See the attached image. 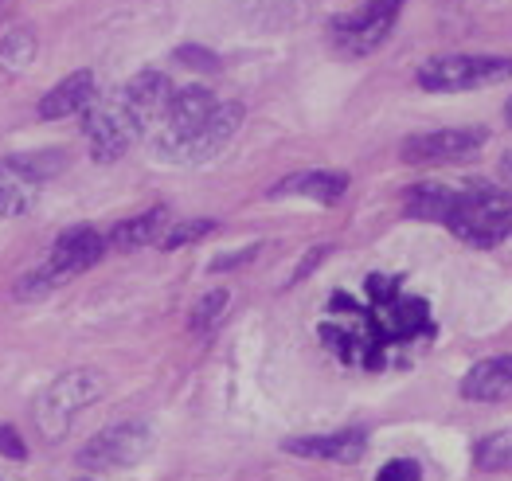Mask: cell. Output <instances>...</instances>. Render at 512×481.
Instances as JSON below:
<instances>
[{
    "label": "cell",
    "instance_id": "1",
    "mask_svg": "<svg viewBox=\"0 0 512 481\" xmlns=\"http://www.w3.org/2000/svg\"><path fill=\"white\" fill-rule=\"evenodd\" d=\"M446 227L473 247H497L512 235V192L493 184L458 188V200L450 208Z\"/></svg>",
    "mask_w": 512,
    "mask_h": 481
},
{
    "label": "cell",
    "instance_id": "2",
    "mask_svg": "<svg viewBox=\"0 0 512 481\" xmlns=\"http://www.w3.org/2000/svg\"><path fill=\"white\" fill-rule=\"evenodd\" d=\"M102 372L98 368H71V372H59L40 395H36V407H32V419L40 427V435L47 442H59L67 435L79 415L94 399H102Z\"/></svg>",
    "mask_w": 512,
    "mask_h": 481
},
{
    "label": "cell",
    "instance_id": "3",
    "mask_svg": "<svg viewBox=\"0 0 512 481\" xmlns=\"http://www.w3.org/2000/svg\"><path fill=\"white\" fill-rule=\"evenodd\" d=\"M512 79V55H434L415 71V83L430 94H462Z\"/></svg>",
    "mask_w": 512,
    "mask_h": 481
},
{
    "label": "cell",
    "instance_id": "4",
    "mask_svg": "<svg viewBox=\"0 0 512 481\" xmlns=\"http://www.w3.org/2000/svg\"><path fill=\"white\" fill-rule=\"evenodd\" d=\"M141 122L129 114L122 94L114 98H94L83 110V137L94 153V161H118L129 145L141 137Z\"/></svg>",
    "mask_w": 512,
    "mask_h": 481
},
{
    "label": "cell",
    "instance_id": "5",
    "mask_svg": "<svg viewBox=\"0 0 512 481\" xmlns=\"http://www.w3.org/2000/svg\"><path fill=\"white\" fill-rule=\"evenodd\" d=\"M403 4L407 0H364L360 8L344 12L333 24V44L341 47L344 55H372L376 47L387 44Z\"/></svg>",
    "mask_w": 512,
    "mask_h": 481
},
{
    "label": "cell",
    "instance_id": "6",
    "mask_svg": "<svg viewBox=\"0 0 512 481\" xmlns=\"http://www.w3.org/2000/svg\"><path fill=\"white\" fill-rule=\"evenodd\" d=\"M243 126V102H219L212 122L200 133L184 137V141H157V157L172 165H204L227 149V141Z\"/></svg>",
    "mask_w": 512,
    "mask_h": 481
},
{
    "label": "cell",
    "instance_id": "7",
    "mask_svg": "<svg viewBox=\"0 0 512 481\" xmlns=\"http://www.w3.org/2000/svg\"><path fill=\"white\" fill-rule=\"evenodd\" d=\"M153 450V431L145 423H118L94 435L79 450L83 470H129Z\"/></svg>",
    "mask_w": 512,
    "mask_h": 481
},
{
    "label": "cell",
    "instance_id": "8",
    "mask_svg": "<svg viewBox=\"0 0 512 481\" xmlns=\"http://www.w3.org/2000/svg\"><path fill=\"white\" fill-rule=\"evenodd\" d=\"M489 141V130L481 126H450V130L415 133L399 145V157L407 165H450V161H466L481 145Z\"/></svg>",
    "mask_w": 512,
    "mask_h": 481
},
{
    "label": "cell",
    "instance_id": "9",
    "mask_svg": "<svg viewBox=\"0 0 512 481\" xmlns=\"http://www.w3.org/2000/svg\"><path fill=\"white\" fill-rule=\"evenodd\" d=\"M219 110V98H215L208 87H184V90H172L169 98V110L161 118V133L157 141H184L192 133H200L212 114Z\"/></svg>",
    "mask_w": 512,
    "mask_h": 481
},
{
    "label": "cell",
    "instance_id": "10",
    "mask_svg": "<svg viewBox=\"0 0 512 481\" xmlns=\"http://www.w3.org/2000/svg\"><path fill=\"white\" fill-rule=\"evenodd\" d=\"M106 247H110V243H106L94 227H71V231H63V235L55 239V247H51V255H47L43 266H47L59 282H67V278L90 270L94 263H102Z\"/></svg>",
    "mask_w": 512,
    "mask_h": 481
},
{
    "label": "cell",
    "instance_id": "11",
    "mask_svg": "<svg viewBox=\"0 0 512 481\" xmlns=\"http://www.w3.org/2000/svg\"><path fill=\"white\" fill-rule=\"evenodd\" d=\"M286 454L294 458H321V462H341L352 466L368 454V431L348 427V431H329V435H298L282 442Z\"/></svg>",
    "mask_w": 512,
    "mask_h": 481
},
{
    "label": "cell",
    "instance_id": "12",
    "mask_svg": "<svg viewBox=\"0 0 512 481\" xmlns=\"http://www.w3.org/2000/svg\"><path fill=\"white\" fill-rule=\"evenodd\" d=\"M372 325L380 333V341H415L419 333L430 329V306L423 298H407V294H395L391 302L376 306L372 313Z\"/></svg>",
    "mask_w": 512,
    "mask_h": 481
},
{
    "label": "cell",
    "instance_id": "13",
    "mask_svg": "<svg viewBox=\"0 0 512 481\" xmlns=\"http://www.w3.org/2000/svg\"><path fill=\"white\" fill-rule=\"evenodd\" d=\"M462 399L470 403H505L512 399V352L509 356H489L477 360L458 384Z\"/></svg>",
    "mask_w": 512,
    "mask_h": 481
},
{
    "label": "cell",
    "instance_id": "14",
    "mask_svg": "<svg viewBox=\"0 0 512 481\" xmlns=\"http://www.w3.org/2000/svg\"><path fill=\"white\" fill-rule=\"evenodd\" d=\"M118 94H122L129 114H133L141 126H153V122H161L165 110H169L172 83H169V75H161V71H141V75H133Z\"/></svg>",
    "mask_w": 512,
    "mask_h": 481
},
{
    "label": "cell",
    "instance_id": "15",
    "mask_svg": "<svg viewBox=\"0 0 512 481\" xmlns=\"http://www.w3.org/2000/svg\"><path fill=\"white\" fill-rule=\"evenodd\" d=\"M94 98H98L94 75H90V71H71L67 79H59V83L40 98V118L43 122H59V118L83 114Z\"/></svg>",
    "mask_w": 512,
    "mask_h": 481
},
{
    "label": "cell",
    "instance_id": "16",
    "mask_svg": "<svg viewBox=\"0 0 512 481\" xmlns=\"http://www.w3.org/2000/svg\"><path fill=\"white\" fill-rule=\"evenodd\" d=\"M348 192V176L344 173H294L278 180L266 196L270 200H286V196H305L313 204H337Z\"/></svg>",
    "mask_w": 512,
    "mask_h": 481
},
{
    "label": "cell",
    "instance_id": "17",
    "mask_svg": "<svg viewBox=\"0 0 512 481\" xmlns=\"http://www.w3.org/2000/svg\"><path fill=\"white\" fill-rule=\"evenodd\" d=\"M458 200V188L454 184H411L403 192V212L407 219H423V223H446L450 219V208Z\"/></svg>",
    "mask_w": 512,
    "mask_h": 481
},
{
    "label": "cell",
    "instance_id": "18",
    "mask_svg": "<svg viewBox=\"0 0 512 481\" xmlns=\"http://www.w3.org/2000/svg\"><path fill=\"white\" fill-rule=\"evenodd\" d=\"M169 223L172 219L165 208H149V212H141V216L122 219V223L106 235V243H110V251H141V247H149V243H161V235H165Z\"/></svg>",
    "mask_w": 512,
    "mask_h": 481
},
{
    "label": "cell",
    "instance_id": "19",
    "mask_svg": "<svg viewBox=\"0 0 512 481\" xmlns=\"http://www.w3.org/2000/svg\"><path fill=\"white\" fill-rule=\"evenodd\" d=\"M36 192L40 184H32L28 176H20L8 161H0V216L4 219H16L24 212L36 208Z\"/></svg>",
    "mask_w": 512,
    "mask_h": 481
},
{
    "label": "cell",
    "instance_id": "20",
    "mask_svg": "<svg viewBox=\"0 0 512 481\" xmlns=\"http://www.w3.org/2000/svg\"><path fill=\"white\" fill-rule=\"evenodd\" d=\"M473 462L485 474H505V470H512V431H493V435L477 438Z\"/></svg>",
    "mask_w": 512,
    "mask_h": 481
},
{
    "label": "cell",
    "instance_id": "21",
    "mask_svg": "<svg viewBox=\"0 0 512 481\" xmlns=\"http://www.w3.org/2000/svg\"><path fill=\"white\" fill-rule=\"evenodd\" d=\"M36 32H28V28H16V32H8L4 40H0V71H8V75H20V71H28L32 67V59H36Z\"/></svg>",
    "mask_w": 512,
    "mask_h": 481
},
{
    "label": "cell",
    "instance_id": "22",
    "mask_svg": "<svg viewBox=\"0 0 512 481\" xmlns=\"http://www.w3.org/2000/svg\"><path fill=\"white\" fill-rule=\"evenodd\" d=\"M12 169L20 176H28L32 184H43V180H51V176L63 173V165H67V157L59 153V149H43V153H12V157H4Z\"/></svg>",
    "mask_w": 512,
    "mask_h": 481
},
{
    "label": "cell",
    "instance_id": "23",
    "mask_svg": "<svg viewBox=\"0 0 512 481\" xmlns=\"http://www.w3.org/2000/svg\"><path fill=\"white\" fill-rule=\"evenodd\" d=\"M212 231H215V219H172L157 247H161V251H180V247H188V243L208 239Z\"/></svg>",
    "mask_w": 512,
    "mask_h": 481
},
{
    "label": "cell",
    "instance_id": "24",
    "mask_svg": "<svg viewBox=\"0 0 512 481\" xmlns=\"http://www.w3.org/2000/svg\"><path fill=\"white\" fill-rule=\"evenodd\" d=\"M227 306H231V294H227V290L204 294V298L192 306V333H212L215 325L227 317Z\"/></svg>",
    "mask_w": 512,
    "mask_h": 481
},
{
    "label": "cell",
    "instance_id": "25",
    "mask_svg": "<svg viewBox=\"0 0 512 481\" xmlns=\"http://www.w3.org/2000/svg\"><path fill=\"white\" fill-rule=\"evenodd\" d=\"M376 481H423V466L415 458H391L376 474Z\"/></svg>",
    "mask_w": 512,
    "mask_h": 481
},
{
    "label": "cell",
    "instance_id": "26",
    "mask_svg": "<svg viewBox=\"0 0 512 481\" xmlns=\"http://www.w3.org/2000/svg\"><path fill=\"white\" fill-rule=\"evenodd\" d=\"M368 294H372L376 306H384V302H391L395 294H403V286H399L395 274H372V278H368Z\"/></svg>",
    "mask_w": 512,
    "mask_h": 481
},
{
    "label": "cell",
    "instance_id": "27",
    "mask_svg": "<svg viewBox=\"0 0 512 481\" xmlns=\"http://www.w3.org/2000/svg\"><path fill=\"white\" fill-rule=\"evenodd\" d=\"M176 63L196 67V71H215V67H219V59H215L212 51H204V47H180V51H176Z\"/></svg>",
    "mask_w": 512,
    "mask_h": 481
},
{
    "label": "cell",
    "instance_id": "28",
    "mask_svg": "<svg viewBox=\"0 0 512 481\" xmlns=\"http://www.w3.org/2000/svg\"><path fill=\"white\" fill-rule=\"evenodd\" d=\"M0 454L12 458V462H24V458H28V446L20 442L16 427H0Z\"/></svg>",
    "mask_w": 512,
    "mask_h": 481
},
{
    "label": "cell",
    "instance_id": "29",
    "mask_svg": "<svg viewBox=\"0 0 512 481\" xmlns=\"http://www.w3.org/2000/svg\"><path fill=\"white\" fill-rule=\"evenodd\" d=\"M258 255V247H243V251H235V255H219L212 263V274H223V270H239V266H247L251 259Z\"/></svg>",
    "mask_w": 512,
    "mask_h": 481
},
{
    "label": "cell",
    "instance_id": "30",
    "mask_svg": "<svg viewBox=\"0 0 512 481\" xmlns=\"http://www.w3.org/2000/svg\"><path fill=\"white\" fill-rule=\"evenodd\" d=\"M329 251H333V247H313V251H309L305 259H301L298 270H294V282H301V278H309V270H313L317 263H325V259H329Z\"/></svg>",
    "mask_w": 512,
    "mask_h": 481
},
{
    "label": "cell",
    "instance_id": "31",
    "mask_svg": "<svg viewBox=\"0 0 512 481\" xmlns=\"http://www.w3.org/2000/svg\"><path fill=\"white\" fill-rule=\"evenodd\" d=\"M505 122L512 126V94H509V102H505Z\"/></svg>",
    "mask_w": 512,
    "mask_h": 481
},
{
    "label": "cell",
    "instance_id": "32",
    "mask_svg": "<svg viewBox=\"0 0 512 481\" xmlns=\"http://www.w3.org/2000/svg\"><path fill=\"white\" fill-rule=\"evenodd\" d=\"M0 481H4V478H0Z\"/></svg>",
    "mask_w": 512,
    "mask_h": 481
}]
</instances>
